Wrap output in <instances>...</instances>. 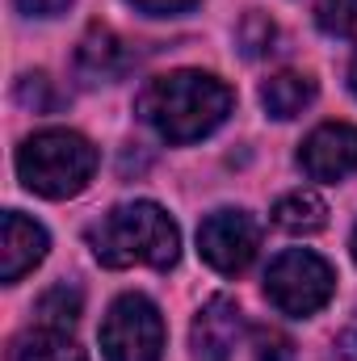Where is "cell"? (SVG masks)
I'll return each instance as SVG.
<instances>
[{"mask_svg":"<svg viewBox=\"0 0 357 361\" xmlns=\"http://www.w3.org/2000/svg\"><path fill=\"white\" fill-rule=\"evenodd\" d=\"M231 89L219 76L206 72H169L147 80V89L139 92V114L143 122L169 139V143H193L206 139L214 126L227 122L231 114Z\"/></svg>","mask_w":357,"mask_h":361,"instance_id":"cell-1","label":"cell"},{"mask_svg":"<svg viewBox=\"0 0 357 361\" xmlns=\"http://www.w3.org/2000/svg\"><path fill=\"white\" fill-rule=\"evenodd\" d=\"M89 248L105 269H131V265L173 269L181 257V235L177 223L156 202H126L89 227Z\"/></svg>","mask_w":357,"mask_h":361,"instance_id":"cell-2","label":"cell"},{"mask_svg":"<svg viewBox=\"0 0 357 361\" xmlns=\"http://www.w3.org/2000/svg\"><path fill=\"white\" fill-rule=\"evenodd\" d=\"M17 173L42 197H76L97 173V147L76 130H38L17 147Z\"/></svg>","mask_w":357,"mask_h":361,"instance_id":"cell-3","label":"cell"},{"mask_svg":"<svg viewBox=\"0 0 357 361\" xmlns=\"http://www.w3.org/2000/svg\"><path fill=\"white\" fill-rule=\"evenodd\" d=\"M337 290V273L324 257H315L311 248H290L282 252L265 273V294L269 302L282 311V315H294V319H307L315 315Z\"/></svg>","mask_w":357,"mask_h":361,"instance_id":"cell-4","label":"cell"},{"mask_svg":"<svg viewBox=\"0 0 357 361\" xmlns=\"http://www.w3.org/2000/svg\"><path fill=\"white\" fill-rule=\"evenodd\" d=\"M105 361H160L164 357V319L152 298L122 294L101 324Z\"/></svg>","mask_w":357,"mask_h":361,"instance_id":"cell-5","label":"cell"},{"mask_svg":"<svg viewBox=\"0 0 357 361\" xmlns=\"http://www.w3.org/2000/svg\"><path fill=\"white\" fill-rule=\"evenodd\" d=\"M261 248V231L253 214L244 210H214L198 227V252L210 269L219 273H244Z\"/></svg>","mask_w":357,"mask_h":361,"instance_id":"cell-6","label":"cell"},{"mask_svg":"<svg viewBox=\"0 0 357 361\" xmlns=\"http://www.w3.org/2000/svg\"><path fill=\"white\" fill-rule=\"evenodd\" d=\"M298 164L311 180H324V185L357 173V126H345V122L315 126L298 152Z\"/></svg>","mask_w":357,"mask_h":361,"instance_id":"cell-7","label":"cell"},{"mask_svg":"<svg viewBox=\"0 0 357 361\" xmlns=\"http://www.w3.org/2000/svg\"><path fill=\"white\" fill-rule=\"evenodd\" d=\"M240 336H244V315H240L236 298H227V294H214L193 315V328H189V345L202 361H227L236 353Z\"/></svg>","mask_w":357,"mask_h":361,"instance_id":"cell-8","label":"cell"},{"mask_svg":"<svg viewBox=\"0 0 357 361\" xmlns=\"http://www.w3.org/2000/svg\"><path fill=\"white\" fill-rule=\"evenodd\" d=\"M135 63V51L122 34H114L109 25H92L89 34L80 38V51H76V76L85 85H114L131 72Z\"/></svg>","mask_w":357,"mask_h":361,"instance_id":"cell-9","label":"cell"},{"mask_svg":"<svg viewBox=\"0 0 357 361\" xmlns=\"http://www.w3.org/2000/svg\"><path fill=\"white\" fill-rule=\"evenodd\" d=\"M42 257H47V231L34 219L8 210L4 227H0V281H8V286L21 281Z\"/></svg>","mask_w":357,"mask_h":361,"instance_id":"cell-10","label":"cell"},{"mask_svg":"<svg viewBox=\"0 0 357 361\" xmlns=\"http://www.w3.org/2000/svg\"><path fill=\"white\" fill-rule=\"evenodd\" d=\"M8 361H89V357H85V349H80L63 328L38 324V328L21 332V336L13 341Z\"/></svg>","mask_w":357,"mask_h":361,"instance_id":"cell-11","label":"cell"},{"mask_svg":"<svg viewBox=\"0 0 357 361\" xmlns=\"http://www.w3.org/2000/svg\"><path fill=\"white\" fill-rule=\"evenodd\" d=\"M315 101V80L303 76V72H277L261 85V105H265L269 118H298L307 105Z\"/></svg>","mask_w":357,"mask_h":361,"instance_id":"cell-12","label":"cell"},{"mask_svg":"<svg viewBox=\"0 0 357 361\" xmlns=\"http://www.w3.org/2000/svg\"><path fill=\"white\" fill-rule=\"evenodd\" d=\"M273 223L290 235H315L328 227V206L315 189H294L273 206Z\"/></svg>","mask_w":357,"mask_h":361,"instance_id":"cell-13","label":"cell"},{"mask_svg":"<svg viewBox=\"0 0 357 361\" xmlns=\"http://www.w3.org/2000/svg\"><path fill=\"white\" fill-rule=\"evenodd\" d=\"M80 307H85L80 290L68 286V281H59V286H51V290L38 298V324H47V328H63V332H68V328L80 319Z\"/></svg>","mask_w":357,"mask_h":361,"instance_id":"cell-14","label":"cell"},{"mask_svg":"<svg viewBox=\"0 0 357 361\" xmlns=\"http://www.w3.org/2000/svg\"><path fill=\"white\" fill-rule=\"evenodd\" d=\"M315 21L332 38H357V0H320Z\"/></svg>","mask_w":357,"mask_h":361,"instance_id":"cell-15","label":"cell"},{"mask_svg":"<svg viewBox=\"0 0 357 361\" xmlns=\"http://www.w3.org/2000/svg\"><path fill=\"white\" fill-rule=\"evenodd\" d=\"M273 21L269 17H261V13H248L244 17V25H240V51L248 55V59H257V55H265V51H273Z\"/></svg>","mask_w":357,"mask_h":361,"instance_id":"cell-16","label":"cell"},{"mask_svg":"<svg viewBox=\"0 0 357 361\" xmlns=\"http://www.w3.org/2000/svg\"><path fill=\"white\" fill-rule=\"evenodd\" d=\"M253 361H294V341L282 336L277 328H257L253 332Z\"/></svg>","mask_w":357,"mask_h":361,"instance_id":"cell-17","label":"cell"},{"mask_svg":"<svg viewBox=\"0 0 357 361\" xmlns=\"http://www.w3.org/2000/svg\"><path fill=\"white\" fill-rule=\"evenodd\" d=\"M17 101H21V105H30L34 114H42V109H55V105H59V97L51 92V80H47V76H21V85H17Z\"/></svg>","mask_w":357,"mask_h":361,"instance_id":"cell-18","label":"cell"},{"mask_svg":"<svg viewBox=\"0 0 357 361\" xmlns=\"http://www.w3.org/2000/svg\"><path fill=\"white\" fill-rule=\"evenodd\" d=\"M131 4L147 17H177V13H189L198 0H131Z\"/></svg>","mask_w":357,"mask_h":361,"instance_id":"cell-19","label":"cell"},{"mask_svg":"<svg viewBox=\"0 0 357 361\" xmlns=\"http://www.w3.org/2000/svg\"><path fill=\"white\" fill-rule=\"evenodd\" d=\"M25 17H59L72 0H13Z\"/></svg>","mask_w":357,"mask_h":361,"instance_id":"cell-20","label":"cell"},{"mask_svg":"<svg viewBox=\"0 0 357 361\" xmlns=\"http://www.w3.org/2000/svg\"><path fill=\"white\" fill-rule=\"evenodd\" d=\"M337 357L357 361V332H341V336H337Z\"/></svg>","mask_w":357,"mask_h":361,"instance_id":"cell-21","label":"cell"},{"mask_svg":"<svg viewBox=\"0 0 357 361\" xmlns=\"http://www.w3.org/2000/svg\"><path fill=\"white\" fill-rule=\"evenodd\" d=\"M349 89L357 92V59H353V68H349Z\"/></svg>","mask_w":357,"mask_h":361,"instance_id":"cell-22","label":"cell"},{"mask_svg":"<svg viewBox=\"0 0 357 361\" xmlns=\"http://www.w3.org/2000/svg\"><path fill=\"white\" fill-rule=\"evenodd\" d=\"M353 261H357V231H353Z\"/></svg>","mask_w":357,"mask_h":361,"instance_id":"cell-23","label":"cell"}]
</instances>
